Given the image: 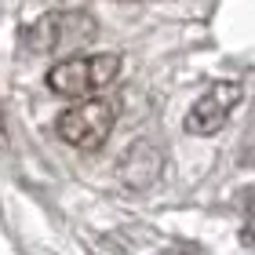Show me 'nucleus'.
Instances as JSON below:
<instances>
[{
  "label": "nucleus",
  "mask_w": 255,
  "mask_h": 255,
  "mask_svg": "<svg viewBox=\"0 0 255 255\" xmlns=\"http://www.w3.org/2000/svg\"><path fill=\"white\" fill-rule=\"evenodd\" d=\"M7 149V121H4V106H0V153Z\"/></svg>",
  "instance_id": "nucleus-7"
},
{
  "label": "nucleus",
  "mask_w": 255,
  "mask_h": 255,
  "mask_svg": "<svg viewBox=\"0 0 255 255\" xmlns=\"http://www.w3.org/2000/svg\"><path fill=\"white\" fill-rule=\"evenodd\" d=\"M241 99H245V88H241L237 80H219V84H212L190 106L186 131L190 135H215V131H223L226 121H230V113H234V106Z\"/></svg>",
  "instance_id": "nucleus-4"
},
{
  "label": "nucleus",
  "mask_w": 255,
  "mask_h": 255,
  "mask_svg": "<svg viewBox=\"0 0 255 255\" xmlns=\"http://www.w3.org/2000/svg\"><path fill=\"white\" fill-rule=\"evenodd\" d=\"M121 77V55L102 51V55H80V59H62L48 69V88L62 99L84 102L95 99L102 88H110Z\"/></svg>",
  "instance_id": "nucleus-1"
},
{
  "label": "nucleus",
  "mask_w": 255,
  "mask_h": 255,
  "mask_svg": "<svg viewBox=\"0 0 255 255\" xmlns=\"http://www.w3.org/2000/svg\"><path fill=\"white\" fill-rule=\"evenodd\" d=\"M121 175H124V182L128 186H135V190H142V186H149L157 175H160V157H157V149L146 142H135L131 149L124 153V160H121Z\"/></svg>",
  "instance_id": "nucleus-5"
},
{
  "label": "nucleus",
  "mask_w": 255,
  "mask_h": 255,
  "mask_svg": "<svg viewBox=\"0 0 255 255\" xmlns=\"http://www.w3.org/2000/svg\"><path fill=\"white\" fill-rule=\"evenodd\" d=\"M95 37V18L88 11H48L26 29V44L33 51H66Z\"/></svg>",
  "instance_id": "nucleus-3"
},
{
  "label": "nucleus",
  "mask_w": 255,
  "mask_h": 255,
  "mask_svg": "<svg viewBox=\"0 0 255 255\" xmlns=\"http://www.w3.org/2000/svg\"><path fill=\"white\" fill-rule=\"evenodd\" d=\"M113 124H117L113 102H106V99H84V102H73L69 110L59 113L55 131H59V138L66 146H73V149H99L110 138Z\"/></svg>",
  "instance_id": "nucleus-2"
},
{
  "label": "nucleus",
  "mask_w": 255,
  "mask_h": 255,
  "mask_svg": "<svg viewBox=\"0 0 255 255\" xmlns=\"http://www.w3.org/2000/svg\"><path fill=\"white\" fill-rule=\"evenodd\" d=\"M241 241H245L248 248H255V197L248 204V219H245V234H241Z\"/></svg>",
  "instance_id": "nucleus-6"
}]
</instances>
